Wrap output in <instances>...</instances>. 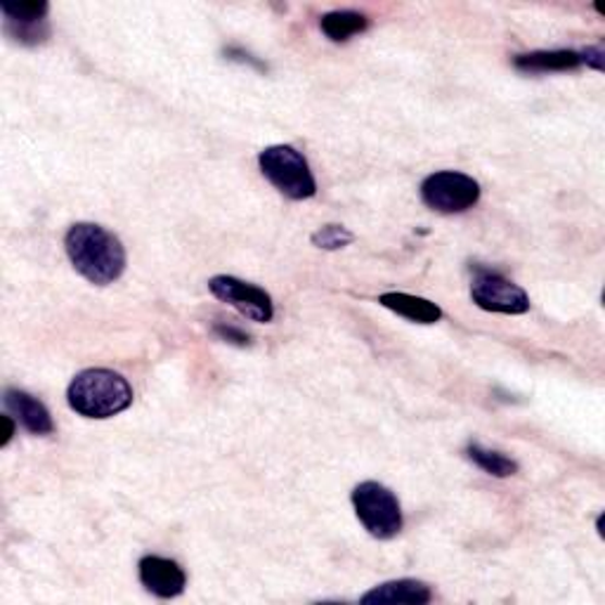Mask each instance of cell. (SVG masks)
Masks as SVG:
<instances>
[{"mask_svg": "<svg viewBox=\"0 0 605 605\" xmlns=\"http://www.w3.org/2000/svg\"><path fill=\"white\" fill-rule=\"evenodd\" d=\"M353 506L365 530L376 540H393L403 530V508L395 494L374 480L353 490Z\"/></svg>", "mask_w": 605, "mask_h": 605, "instance_id": "4", "label": "cell"}, {"mask_svg": "<svg viewBox=\"0 0 605 605\" xmlns=\"http://www.w3.org/2000/svg\"><path fill=\"white\" fill-rule=\"evenodd\" d=\"M66 400L81 417L109 419L133 405V388L112 369H86L69 383Z\"/></svg>", "mask_w": 605, "mask_h": 605, "instance_id": "2", "label": "cell"}, {"mask_svg": "<svg viewBox=\"0 0 605 605\" xmlns=\"http://www.w3.org/2000/svg\"><path fill=\"white\" fill-rule=\"evenodd\" d=\"M140 582L157 598H175L185 591L187 575L171 558L145 556L140 560Z\"/></svg>", "mask_w": 605, "mask_h": 605, "instance_id": "9", "label": "cell"}, {"mask_svg": "<svg viewBox=\"0 0 605 605\" xmlns=\"http://www.w3.org/2000/svg\"><path fill=\"white\" fill-rule=\"evenodd\" d=\"M209 288L218 300H223L227 306L239 310L244 318H249L251 322L268 324L274 318L272 298L266 288L230 277V274H218V277L209 282Z\"/></svg>", "mask_w": 605, "mask_h": 605, "instance_id": "7", "label": "cell"}, {"mask_svg": "<svg viewBox=\"0 0 605 605\" xmlns=\"http://www.w3.org/2000/svg\"><path fill=\"white\" fill-rule=\"evenodd\" d=\"M0 12L5 17V34L20 46L36 48L50 38L46 0H26V3H3Z\"/></svg>", "mask_w": 605, "mask_h": 605, "instance_id": "8", "label": "cell"}, {"mask_svg": "<svg viewBox=\"0 0 605 605\" xmlns=\"http://www.w3.org/2000/svg\"><path fill=\"white\" fill-rule=\"evenodd\" d=\"M5 407L15 415V419L24 425L26 431L34 435H50L54 431V423L48 407L36 400L34 395L17 391V388H8L5 391Z\"/></svg>", "mask_w": 605, "mask_h": 605, "instance_id": "11", "label": "cell"}, {"mask_svg": "<svg viewBox=\"0 0 605 605\" xmlns=\"http://www.w3.org/2000/svg\"><path fill=\"white\" fill-rule=\"evenodd\" d=\"M433 598L429 584L417 580H395L374 587L360 598L362 605H423Z\"/></svg>", "mask_w": 605, "mask_h": 605, "instance_id": "10", "label": "cell"}, {"mask_svg": "<svg viewBox=\"0 0 605 605\" xmlns=\"http://www.w3.org/2000/svg\"><path fill=\"white\" fill-rule=\"evenodd\" d=\"M379 302L383 308H388L400 314V318H405L409 322H417V324H435L443 320V310H440L429 298H421V296L388 292L379 298Z\"/></svg>", "mask_w": 605, "mask_h": 605, "instance_id": "13", "label": "cell"}, {"mask_svg": "<svg viewBox=\"0 0 605 605\" xmlns=\"http://www.w3.org/2000/svg\"><path fill=\"white\" fill-rule=\"evenodd\" d=\"M514 66L522 74H548V72H575L582 66V54L575 50H540L518 54Z\"/></svg>", "mask_w": 605, "mask_h": 605, "instance_id": "12", "label": "cell"}, {"mask_svg": "<svg viewBox=\"0 0 605 605\" xmlns=\"http://www.w3.org/2000/svg\"><path fill=\"white\" fill-rule=\"evenodd\" d=\"M582 54V64H589V66H594L596 72H603L605 64H603V48L596 46V48H587L580 52Z\"/></svg>", "mask_w": 605, "mask_h": 605, "instance_id": "18", "label": "cell"}, {"mask_svg": "<svg viewBox=\"0 0 605 605\" xmlns=\"http://www.w3.org/2000/svg\"><path fill=\"white\" fill-rule=\"evenodd\" d=\"M353 232L343 225H324L312 235V244L322 251H338L353 244Z\"/></svg>", "mask_w": 605, "mask_h": 605, "instance_id": "16", "label": "cell"}, {"mask_svg": "<svg viewBox=\"0 0 605 605\" xmlns=\"http://www.w3.org/2000/svg\"><path fill=\"white\" fill-rule=\"evenodd\" d=\"M213 334L223 338L225 343H232V346H239V348L251 346V336L246 334V332H242V329H237V326L215 324V326H213Z\"/></svg>", "mask_w": 605, "mask_h": 605, "instance_id": "17", "label": "cell"}, {"mask_svg": "<svg viewBox=\"0 0 605 605\" xmlns=\"http://www.w3.org/2000/svg\"><path fill=\"white\" fill-rule=\"evenodd\" d=\"M258 166L260 173L272 183V187L288 199L302 201L314 197V192H318L306 157L294 147L272 145L263 149L258 157Z\"/></svg>", "mask_w": 605, "mask_h": 605, "instance_id": "3", "label": "cell"}, {"mask_svg": "<svg viewBox=\"0 0 605 605\" xmlns=\"http://www.w3.org/2000/svg\"><path fill=\"white\" fill-rule=\"evenodd\" d=\"M466 457H469L478 469H483L485 473H490L494 478H511L518 473V464L514 459L504 457L502 452L487 449L480 443H471L469 447H466Z\"/></svg>", "mask_w": 605, "mask_h": 605, "instance_id": "15", "label": "cell"}, {"mask_svg": "<svg viewBox=\"0 0 605 605\" xmlns=\"http://www.w3.org/2000/svg\"><path fill=\"white\" fill-rule=\"evenodd\" d=\"M471 298L480 310H487V312L522 314L530 310V298L518 284L506 280L504 274L485 268H476Z\"/></svg>", "mask_w": 605, "mask_h": 605, "instance_id": "6", "label": "cell"}, {"mask_svg": "<svg viewBox=\"0 0 605 605\" xmlns=\"http://www.w3.org/2000/svg\"><path fill=\"white\" fill-rule=\"evenodd\" d=\"M320 26L329 40H334V44H343V40L367 32L369 20H367V15H362V12L336 10V12H329V15H324Z\"/></svg>", "mask_w": 605, "mask_h": 605, "instance_id": "14", "label": "cell"}, {"mask_svg": "<svg viewBox=\"0 0 605 605\" xmlns=\"http://www.w3.org/2000/svg\"><path fill=\"white\" fill-rule=\"evenodd\" d=\"M421 199L437 213H464L478 203L480 185L466 173L440 171L421 183Z\"/></svg>", "mask_w": 605, "mask_h": 605, "instance_id": "5", "label": "cell"}, {"mask_svg": "<svg viewBox=\"0 0 605 605\" xmlns=\"http://www.w3.org/2000/svg\"><path fill=\"white\" fill-rule=\"evenodd\" d=\"M0 423H3V437H0V447H5L10 440H12V435H15V421H12L10 417H0Z\"/></svg>", "mask_w": 605, "mask_h": 605, "instance_id": "19", "label": "cell"}, {"mask_svg": "<svg viewBox=\"0 0 605 605\" xmlns=\"http://www.w3.org/2000/svg\"><path fill=\"white\" fill-rule=\"evenodd\" d=\"M64 249L81 277L107 286L126 270V251L112 232L92 223H76L66 232Z\"/></svg>", "mask_w": 605, "mask_h": 605, "instance_id": "1", "label": "cell"}]
</instances>
